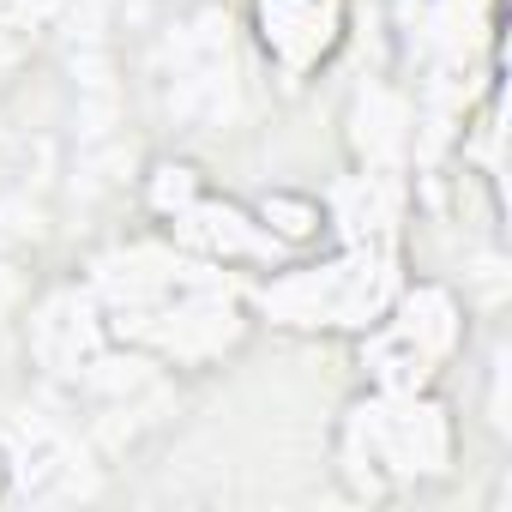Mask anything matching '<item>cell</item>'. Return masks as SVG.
Segmentation results:
<instances>
[{"label":"cell","instance_id":"obj_2","mask_svg":"<svg viewBox=\"0 0 512 512\" xmlns=\"http://www.w3.org/2000/svg\"><path fill=\"white\" fill-rule=\"evenodd\" d=\"M344 25H350V0H253L260 49L290 79H308L314 67H326L332 49L344 43Z\"/></svg>","mask_w":512,"mask_h":512},{"label":"cell","instance_id":"obj_1","mask_svg":"<svg viewBox=\"0 0 512 512\" xmlns=\"http://www.w3.org/2000/svg\"><path fill=\"white\" fill-rule=\"evenodd\" d=\"M338 458L362 464V494H380V476H422L446 458V422L434 404H416V386H380L356 398L338 428Z\"/></svg>","mask_w":512,"mask_h":512}]
</instances>
